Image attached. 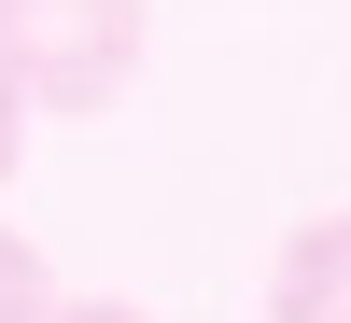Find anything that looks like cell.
I'll list each match as a JSON object with an SVG mask.
<instances>
[{
	"label": "cell",
	"mask_w": 351,
	"mask_h": 323,
	"mask_svg": "<svg viewBox=\"0 0 351 323\" xmlns=\"http://www.w3.org/2000/svg\"><path fill=\"white\" fill-rule=\"evenodd\" d=\"M141 0H0V84L28 112H112L141 84Z\"/></svg>",
	"instance_id": "cell-1"
},
{
	"label": "cell",
	"mask_w": 351,
	"mask_h": 323,
	"mask_svg": "<svg viewBox=\"0 0 351 323\" xmlns=\"http://www.w3.org/2000/svg\"><path fill=\"white\" fill-rule=\"evenodd\" d=\"M267 323H351V211H309L267 267Z\"/></svg>",
	"instance_id": "cell-2"
},
{
	"label": "cell",
	"mask_w": 351,
	"mask_h": 323,
	"mask_svg": "<svg viewBox=\"0 0 351 323\" xmlns=\"http://www.w3.org/2000/svg\"><path fill=\"white\" fill-rule=\"evenodd\" d=\"M56 309V281H43V253L14 239V225H0V323H43Z\"/></svg>",
	"instance_id": "cell-3"
},
{
	"label": "cell",
	"mask_w": 351,
	"mask_h": 323,
	"mask_svg": "<svg viewBox=\"0 0 351 323\" xmlns=\"http://www.w3.org/2000/svg\"><path fill=\"white\" fill-rule=\"evenodd\" d=\"M43 323H155V309H127V296H56Z\"/></svg>",
	"instance_id": "cell-4"
},
{
	"label": "cell",
	"mask_w": 351,
	"mask_h": 323,
	"mask_svg": "<svg viewBox=\"0 0 351 323\" xmlns=\"http://www.w3.org/2000/svg\"><path fill=\"white\" fill-rule=\"evenodd\" d=\"M14 169H28V99L0 84V183H14Z\"/></svg>",
	"instance_id": "cell-5"
}]
</instances>
